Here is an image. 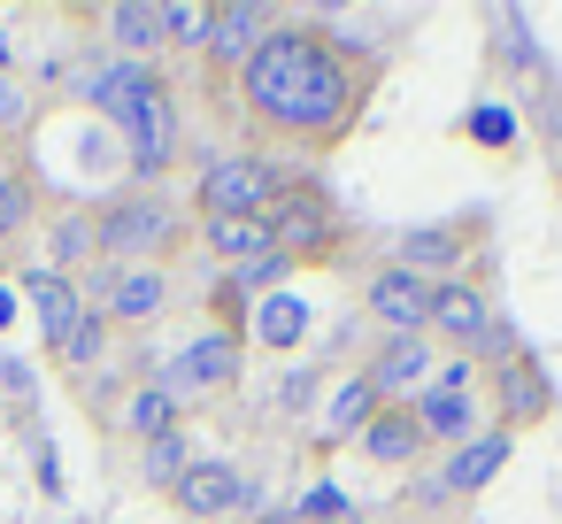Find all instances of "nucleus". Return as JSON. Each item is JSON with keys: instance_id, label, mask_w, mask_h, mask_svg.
I'll list each match as a JSON object with an SVG mask.
<instances>
[{"instance_id": "1", "label": "nucleus", "mask_w": 562, "mask_h": 524, "mask_svg": "<svg viewBox=\"0 0 562 524\" xmlns=\"http://www.w3.org/2000/svg\"><path fill=\"white\" fill-rule=\"evenodd\" d=\"M239 93H247L255 124L293 132V140H331V132H347V116L362 101V70L339 40H324L308 24H270V40L239 70Z\"/></svg>"}, {"instance_id": "2", "label": "nucleus", "mask_w": 562, "mask_h": 524, "mask_svg": "<svg viewBox=\"0 0 562 524\" xmlns=\"http://www.w3.org/2000/svg\"><path fill=\"white\" fill-rule=\"evenodd\" d=\"M86 101L101 116H116L124 155H132L139 178H162L170 170V155H178V101H170V86L147 63H101L86 78Z\"/></svg>"}, {"instance_id": "3", "label": "nucleus", "mask_w": 562, "mask_h": 524, "mask_svg": "<svg viewBox=\"0 0 562 524\" xmlns=\"http://www.w3.org/2000/svg\"><path fill=\"white\" fill-rule=\"evenodd\" d=\"M278 193H285V178H278L270 155H216V163L201 170V209H209V224H216V216H270Z\"/></svg>"}, {"instance_id": "4", "label": "nucleus", "mask_w": 562, "mask_h": 524, "mask_svg": "<svg viewBox=\"0 0 562 524\" xmlns=\"http://www.w3.org/2000/svg\"><path fill=\"white\" fill-rule=\"evenodd\" d=\"M470 386H477V355H454V363H439V378L408 401L416 424H424V447H462V439H477V401H470Z\"/></svg>"}, {"instance_id": "5", "label": "nucleus", "mask_w": 562, "mask_h": 524, "mask_svg": "<svg viewBox=\"0 0 562 524\" xmlns=\"http://www.w3.org/2000/svg\"><path fill=\"white\" fill-rule=\"evenodd\" d=\"M93 239L116 270H132V263H147L178 239V209L170 201H116L109 216H93Z\"/></svg>"}, {"instance_id": "6", "label": "nucleus", "mask_w": 562, "mask_h": 524, "mask_svg": "<svg viewBox=\"0 0 562 524\" xmlns=\"http://www.w3.org/2000/svg\"><path fill=\"white\" fill-rule=\"evenodd\" d=\"M270 247L285 255V263H308V255H331L339 247V224H331V201L316 193V186H285L278 201H270Z\"/></svg>"}, {"instance_id": "7", "label": "nucleus", "mask_w": 562, "mask_h": 524, "mask_svg": "<svg viewBox=\"0 0 562 524\" xmlns=\"http://www.w3.org/2000/svg\"><path fill=\"white\" fill-rule=\"evenodd\" d=\"M370 316L385 324V339H424V332H431V286H424L416 270L385 263V270L370 278Z\"/></svg>"}, {"instance_id": "8", "label": "nucleus", "mask_w": 562, "mask_h": 524, "mask_svg": "<svg viewBox=\"0 0 562 524\" xmlns=\"http://www.w3.org/2000/svg\"><path fill=\"white\" fill-rule=\"evenodd\" d=\"M232 378H239V339H232V332H201V339H186V347L170 355V370H162L170 393H224Z\"/></svg>"}, {"instance_id": "9", "label": "nucleus", "mask_w": 562, "mask_h": 524, "mask_svg": "<svg viewBox=\"0 0 562 524\" xmlns=\"http://www.w3.org/2000/svg\"><path fill=\"white\" fill-rule=\"evenodd\" d=\"M370 386H378V401L385 409H408V393H424L431 378H439V363H431V347L424 339H385L378 355H370V370H362Z\"/></svg>"}, {"instance_id": "10", "label": "nucleus", "mask_w": 562, "mask_h": 524, "mask_svg": "<svg viewBox=\"0 0 562 524\" xmlns=\"http://www.w3.org/2000/svg\"><path fill=\"white\" fill-rule=\"evenodd\" d=\"M462 255H470V224H416V232L393 247V263L416 270L424 286H447V278L462 270Z\"/></svg>"}, {"instance_id": "11", "label": "nucleus", "mask_w": 562, "mask_h": 524, "mask_svg": "<svg viewBox=\"0 0 562 524\" xmlns=\"http://www.w3.org/2000/svg\"><path fill=\"white\" fill-rule=\"evenodd\" d=\"M431 332L477 355V347H485V332H493V301H485L470 278H447V286H431Z\"/></svg>"}, {"instance_id": "12", "label": "nucleus", "mask_w": 562, "mask_h": 524, "mask_svg": "<svg viewBox=\"0 0 562 524\" xmlns=\"http://www.w3.org/2000/svg\"><path fill=\"white\" fill-rule=\"evenodd\" d=\"M162 309H170V278H162L155 263H132V270H109V278H101V316L147 324V316H162Z\"/></svg>"}, {"instance_id": "13", "label": "nucleus", "mask_w": 562, "mask_h": 524, "mask_svg": "<svg viewBox=\"0 0 562 524\" xmlns=\"http://www.w3.org/2000/svg\"><path fill=\"white\" fill-rule=\"evenodd\" d=\"M262 40H270V9H255V0L209 9V63H232V70H247Z\"/></svg>"}, {"instance_id": "14", "label": "nucleus", "mask_w": 562, "mask_h": 524, "mask_svg": "<svg viewBox=\"0 0 562 524\" xmlns=\"http://www.w3.org/2000/svg\"><path fill=\"white\" fill-rule=\"evenodd\" d=\"M170 493H178V509H186V516H224V509H239V501H247V470H239V462H193Z\"/></svg>"}, {"instance_id": "15", "label": "nucleus", "mask_w": 562, "mask_h": 524, "mask_svg": "<svg viewBox=\"0 0 562 524\" xmlns=\"http://www.w3.org/2000/svg\"><path fill=\"white\" fill-rule=\"evenodd\" d=\"M24 286H32V309H40V324H47V347H63V339L86 324V293L70 286V270H32Z\"/></svg>"}, {"instance_id": "16", "label": "nucleus", "mask_w": 562, "mask_h": 524, "mask_svg": "<svg viewBox=\"0 0 562 524\" xmlns=\"http://www.w3.org/2000/svg\"><path fill=\"white\" fill-rule=\"evenodd\" d=\"M378 409H385V401H378V386L355 370V378H339V393L324 401V416H316V439H324V447H339V439H362V424H370Z\"/></svg>"}, {"instance_id": "17", "label": "nucleus", "mask_w": 562, "mask_h": 524, "mask_svg": "<svg viewBox=\"0 0 562 524\" xmlns=\"http://www.w3.org/2000/svg\"><path fill=\"white\" fill-rule=\"evenodd\" d=\"M362 455L385 462V470L416 462V455H424V424H416V409H378V416L362 424Z\"/></svg>"}, {"instance_id": "18", "label": "nucleus", "mask_w": 562, "mask_h": 524, "mask_svg": "<svg viewBox=\"0 0 562 524\" xmlns=\"http://www.w3.org/2000/svg\"><path fill=\"white\" fill-rule=\"evenodd\" d=\"M508 432H477V439H462V447H447V493H477V486H493V470L508 462Z\"/></svg>"}, {"instance_id": "19", "label": "nucleus", "mask_w": 562, "mask_h": 524, "mask_svg": "<svg viewBox=\"0 0 562 524\" xmlns=\"http://www.w3.org/2000/svg\"><path fill=\"white\" fill-rule=\"evenodd\" d=\"M209 247H216V255H224L232 270H247V263L278 255V247H270V224H262V216H216V224H209Z\"/></svg>"}, {"instance_id": "20", "label": "nucleus", "mask_w": 562, "mask_h": 524, "mask_svg": "<svg viewBox=\"0 0 562 524\" xmlns=\"http://www.w3.org/2000/svg\"><path fill=\"white\" fill-rule=\"evenodd\" d=\"M547 378H539V363L524 355V363H501V416L508 424H531V416H547Z\"/></svg>"}, {"instance_id": "21", "label": "nucleus", "mask_w": 562, "mask_h": 524, "mask_svg": "<svg viewBox=\"0 0 562 524\" xmlns=\"http://www.w3.org/2000/svg\"><path fill=\"white\" fill-rule=\"evenodd\" d=\"M109 32H116L124 55H155V47H162V9H155V0H116V9H109Z\"/></svg>"}, {"instance_id": "22", "label": "nucleus", "mask_w": 562, "mask_h": 524, "mask_svg": "<svg viewBox=\"0 0 562 524\" xmlns=\"http://www.w3.org/2000/svg\"><path fill=\"white\" fill-rule=\"evenodd\" d=\"M301 332H308V309H301L293 293L255 301V339H262V347H301Z\"/></svg>"}, {"instance_id": "23", "label": "nucleus", "mask_w": 562, "mask_h": 524, "mask_svg": "<svg viewBox=\"0 0 562 524\" xmlns=\"http://www.w3.org/2000/svg\"><path fill=\"white\" fill-rule=\"evenodd\" d=\"M124 424L139 432V447L162 439V432H178V393H170V386H139V393L124 401Z\"/></svg>"}, {"instance_id": "24", "label": "nucleus", "mask_w": 562, "mask_h": 524, "mask_svg": "<svg viewBox=\"0 0 562 524\" xmlns=\"http://www.w3.org/2000/svg\"><path fill=\"white\" fill-rule=\"evenodd\" d=\"M139 470H147L155 486H178V478L193 470V447H186V432H162V439H147V447H139Z\"/></svg>"}, {"instance_id": "25", "label": "nucleus", "mask_w": 562, "mask_h": 524, "mask_svg": "<svg viewBox=\"0 0 562 524\" xmlns=\"http://www.w3.org/2000/svg\"><path fill=\"white\" fill-rule=\"evenodd\" d=\"M162 47H209V9H193V0L162 9Z\"/></svg>"}, {"instance_id": "26", "label": "nucleus", "mask_w": 562, "mask_h": 524, "mask_svg": "<svg viewBox=\"0 0 562 524\" xmlns=\"http://www.w3.org/2000/svg\"><path fill=\"white\" fill-rule=\"evenodd\" d=\"M86 255H101V239H93V216H63V224H55V263H47V270H63V263H86Z\"/></svg>"}, {"instance_id": "27", "label": "nucleus", "mask_w": 562, "mask_h": 524, "mask_svg": "<svg viewBox=\"0 0 562 524\" xmlns=\"http://www.w3.org/2000/svg\"><path fill=\"white\" fill-rule=\"evenodd\" d=\"M285 278H293V263H285V255H262V263L232 270V286H239V293H255V301H270V293H278Z\"/></svg>"}, {"instance_id": "28", "label": "nucleus", "mask_w": 562, "mask_h": 524, "mask_svg": "<svg viewBox=\"0 0 562 524\" xmlns=\"http://www.w3.org/2000/svg\"><path fill=\"white\" fill-rule=\"evenodd\" d=\"M16 224H32V186L24 178H0V239H9Z\"/></svg>"}, {"instance_id": "29", "label": "nucleus", "mask_w": 562, "mask_h": 524, "mask_svg": "<svg viewBox=\"0 0 562 524\" xmlns=\"http://www.w3.org/2000/svg\"><path fill=\"white\" fill-rule=\"evenodd\" d=\"M101 339H109V316H101V309H86V324L63 339V355H70V363H93V355H101Z\"/></svg>"}, {"instance_id": "30", "label": "nucleus", "mask_w": 562, "mask_h": 524, "mask_svg": "<svg viewBox=\"0 0 562 524\" xmlns=\"http://www.w3.org/2000/svg\"><path fill=\"white\" fill-rule=\"evenodd\" d=\"M477 363H524V332H516L508 316H493V332H485V347H477Z\"/></svg>"}, {"instance_id": "31", "label": "nucleus", "mask_w": 562, "mask_h": 524, "mask_svg": "<svg viewBox=\"0 0 562 524\" xmlns=\"http://www.w3.org/2000/svg\"><path fill=\"white\" fill-rule=\"evenodd\" d=\"M470 140H477V147H508V140H516V116H508V109H477V116H470Z\"/></svg>"}, {"instance_id": "32", "label": "nucleus", "mask_w": 562, "mask_h": 524, "mask_svg": "<svg viewBox=\"0 0 562 524\" xmlns=\"http://www.w3.org/2000/svg\"><path fill=\"white\" fill-rule=\"evenodd\" d=\"M301 516H308V524H347V493H339V486H308Z\"/></svg>"}, {"instance_id": "33", "label": "nucleus", "mask_w": 562, "mask_h": 524, "mask_svg": "<svg viewBox=\"0 0 562 524\" xmlns=\"http://www.w3.org/2000/svg\"><path fill=\"white\" fill-rule=\"evenodd\" d=\"M16 124H24V93L0 78V132H16Z\"/></svg>"}, {"instance_id": "34", "label": "nucleus", "mask_w": 562, "mask_h": 524, "mask_svg": "<svg viewBox=\"0 0 562 524\" xmlns=\"http://www.w3.org/2000/svg\"><path fill=\"white\" fill-rule=\"evenodd\" d=\"M9 316H16V293H0V324H9Z\"/></svg>"}, {"instance_id": "35", "label": "nucleus", "mask_w": 562, "mask_h": 524, "mask_svg": "<svg viewBox=\"0 0 562 524\" xmlns=\"http://www.w3.org/2000/svg\"><path fill=\"white\" fill-rule=\"evenodd\" d=\"M0 63H9V32H0Z\"/></svg>"}, {"instance_id": "36", "label": "nucleus", "mask_w": 562, "mask_h": 524, "mask_svg": "<svg viewBox=\"0 0 562 524\" xmlns=\"http://www.w3.org/2000/svg\"><path fill=\"white\" fill-rule=\"evenodd\" d=\"M347 524H362V516H347Z\"/></svg>"}]
</instances>
